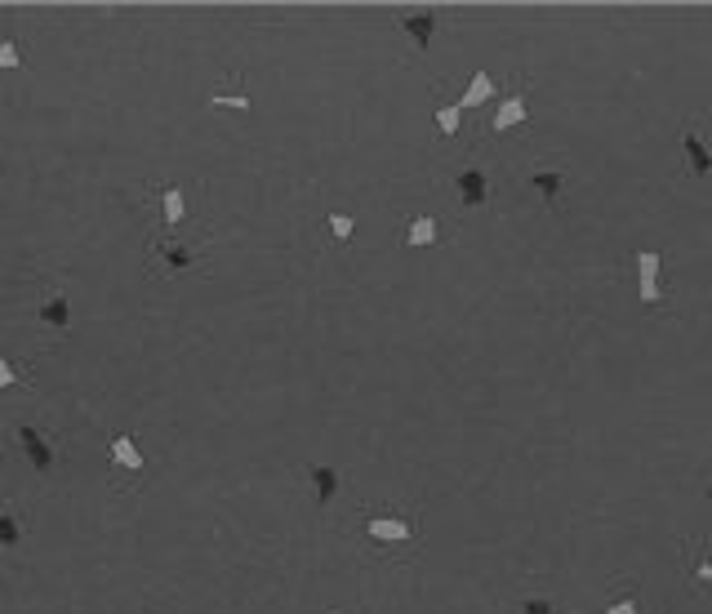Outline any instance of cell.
Here are the masks:
<instances>
[{"label": "cell", "mask_w": 712, "mask_h": 614, "mask_svg": "<svg viewBox=\"0 0 712 614\" xmlns=\"http://www.w3.org/2000/svg\"><path fill=\"white\" fill-rule=\"evenodd\" d=\"M682 156H686L690 174H699V178L712 174V151H708V143H704V134H699L695 121H686V129H682Z\"/></svg>", "instance_id": "6da1fadb"}, {"label": "cell", "mask_w": 712, "mask_h": 614, "mask_svg": "<svg viewBox=\"0 0 712 614\" xmlns=\"http://www.w3.org/2000/svg\"><path fill=\"white\" fill-rule=\"evenodd\" d=\"M156 254H161L165 276H178V272H187V267H196V263H201V249L187 246V241H174V237H165V241L156 246Z\"/></svg>", "instance_id": "7a4b0ae2"}, {"label": "cell", "mask_w": 712, "mask_h": 614, "mask_svg": "<svg viewBox=\"0 0 712 614\" xmlns=\"http://www.w3.org/2000/svg\"><path fill=\"white\" fill-rule=\"evenodd\" d=\"M365 534L374 543H410L419 530H414V521H401V516H374V521H365Z\"/></svg>", "instance_id": "3957f363"}, {"label": "cell", "mask_w": 712, "mask_h": 614, "mask_svg": "<svg viewBox=\"0 0 712 614\" xmlns=\"http://www.w3.org/2000/svg\"><path fill=\"white\" fill-rule=\"evenodd\" d=\"M659 267H664L659 249H641V254H637V281H641V298H646V303H659V298H664V294H659Z\"/></svg>", "instance_id": "277c9868"}, {"label": "cell", "mask_w": 712, "mask_h": 614, "mask_svg": "<svg viewBox=\"0 0 712 614\" xmlns=\"http://www.w3.org/2000/svg\"><path fill=\"white\" fill-rule=\"evenodd\" d=\"M18 445H22V454L31 459L36 472H54V445L36 428H18Z\"/></svg>", "instance_id": "5b68a950"}, {"label": "cell", "mask_w": 712, "mask_h": 614, "mask_svg": "<svg viewBox=\"0 0 712 614\" xmlns=\"http://www.w3.org/2000/svg\"><path fill=\"white\" fill-rule=\"evenodd\" d=\"M530 117V108H525V94H508L503 103H499V112H494V134H508V129H517V125H525Z\"/></svg>", "instance_id": "8992f818"}, {"label": "cell", "mask_w": 712, "mask_h": 614, "mask_svg": "<svg viewBox=\"0 0 712 614\" xmlns=\"http://www.w3.org/2000/svg\"><path fill=\"white\" fill-rule=\"evenodd\" d=\"M459 196H464V205L468 210H481L485 205V196H490V183H485V169H464L459 174Z\"/></svg>", "instance_id": "52a82bcc"}, {"label": "cell", "mask_w": 712, "mask_h": 614, "mask_svg": "<svg viewBox=\"0 0 712 614\" xmlns=\"http://www.w3.org/2000/svg\"><path fill=\"white\" fill-rule=\"evenodd\" d=\"M187 219V205H183V187L178 183H169L165 192H161V223L165 228H178Z\"/></svg>", "instance_id": "ba28073f"}, {"label": "cell", "mask_w": 712, "mask_h": 614, "mask_svg": "<svg viewBox=\"0 0 712 614\" xmlns=\"http://www.w3.org/2000/svg\"><path fill=\"white\" fill-rule=\"evenodd\" d=\"M401 27H405V36H410L419 49H428V45H432V36H437V18H432V13H410Z\"/></svg>", "instance_id": "9c48e42d"}, {"label": "cell", "mask_w": 712, "mask_h": 614, "mask_svg": "<svg viewBox=\"0 0 712 614\" xmlns=\"http://www.w3.org/2000/svg\"><path fill=\"white\" fill-rule=\"evenodd\" d=\"M308 481L317 486V503H330V498L339 494V472H334L330 463H317V468L308 472Z\"/></svg>", "instance_id": "30bf717a"}, {"label": "cell", "mask_w": 712, "mask_h": 614, "mask_svg": "<svg viewBox=\"0 0 712 614\" xmlns=\"http://www.w3.org/2000/svg\"><path fill=\"white\" fill-rule=\"evenodd\" d=\"M485 99H494V81H490V72H476L473 81H468V94H464L455 108H459V112H464V108H481Z\"/></svg>", "instance_id": "8fae6325"}, {"label": "cell", "mask_w": 712, "mask_h": 614, "mask_svg": "<svg viewBox=\"0 0 712 614\" xmlns=\"http://www.w3.org/2000/svg\"><path fill=\"white\" fill-rule=\"evenodd\" d=\"M530 187H534L543 201H557V196L566 192V174H561V169H539V174L530 178Z\"/></svg>", "instance_id": "7c38bea8"}, {"label": "cell", "mask_w": 712, "mask_h": 614, "mask_svg": "<svg viewBox=\"0 0 712 614\" xmlns=\"http://www.w3.org/2000/svg\"><path fill=\"white\" fill-rule=\"evenodd\" d=\"M112 463H117V468H129V472H143V450H138L129 437H117V441H112Z\"/></svg>", "instance_id": "4fadbf2b"}, {"label": "cell", "mask_w": 712, "mask_h": 614, "mask_svg": "<svg viewBox=\"0 0 712 614\" xmlns=\"http://www.w3.org/2000/svg\"><path fill=\"white\" fill-rule=\"evenodd\" d=\"M67 316H72V307H67V298H63V294H49V298L40 303V321H45V325L63 330V325H67Z\"/></svg>", "instance_id": "5bb4252c"}, {"label": "cell", "mask_w": 712, "mask_h": 614, "mask_svg": "<svg viewBox=\"0 0 712 614\" xmlns=\"http://www.w3.org/2000/svg\"><path fill=\"white\" fill-rule=\"evenodd\" d=\"M437 241V219H428V214H419L414 223H410V232H405V246H432Z\"/></svg>", "instance_id": "9a60e30c"}, {"label": "cell", "mask_w": 712, "mask_h": 614, "mask_svg": "<svg viewBox=\"0 0 712 614\" xmlns=\"http://www.w3.org/2000/svg\"><path fill=\"white\" fill-rule=\"evenodd\" d=\"M22 543V521L13 516V512H0V548H18Z\"/></svg>", "instance_id": "2e32d148"}, {"label": "cell", "mask_w": 712, "mask_h": 614, "mask_svg": "<svg viewBox=\"0 0 712 614\" xmlns=\"http://www.w3.org/2000/svg\"><path fill=\"white\" fill-rule=\"evenodd\" d=\"M210 108H240V112H245V108H249V94H245V90H214V94H210Z\"/></svg>", "instance_id": "e0dca14e"}, {"label": "cell", "mask_w": 712, "mask_h": 614, "mask_svg": "<svg viewBox=\"0 0 712 614\" xmlns=\"http://www.w3.org/2000/svg\"><path fill=\"white\" fill-rule=\"evenodd\" d=\"M4 67H22V45H18L13 36L0 40V72H4Z\"/></svg>", "instance_id": "ac0fdd59"}, {"label": "cell", "mask_w": 712, "mask_h": 614, "mask_svg": "<svg viewBox=\"0 0 712 614\" xmlns=\"http://www.w3.org/2000/svg\"><path fill=\"white\" fill-rule=\"evenodd\" d=\"M352 214H339V210H334V214H330V232H334V241H343V246H348V241H352Z\"/></svg>", "instance_id": "d6986e66"}, {"label": "cell", "mask_w": 712, "mask_h": 614, "mask_svg": "<svg viewBox=\"0 0 712 614\" xmlns=\"http://www.w3.org/2000/svg\"><path fill=\"white\" fill-rule=\"evenodd\" d=\"M459 117H464L459 108H437V129L441 134H459Z\"/></svg>", "instance_id": "ffe728a7"}, {"label": "cell", "mask_w": 712, "mask_h": 614, "mask_svg": "<svg viewBox=\"0 0 712 614\" xmlns=\"http://www.w3.org/2000/svg\"><path fill=\"white\" fill-rule=\"evenodd\" d=\"M695 584H704V588H712V561L695 548Z\"/></svg>", "instance_id": "44dd1931"}, {"label": "cell", "mask_w": 712, "mask_h": 614, "mask_svg": "<svg viewBox=\"0 0 712 614\" xmlns=\"http://www.w3.org/2000/svg\"><path fill=\"white\" fill-rule=\"evenodd\" d=\"M521 614H552V601H548V597H525V601H521Z\"/></svg>", "instance_id": "7402d4cb"}, {"label": "cell", "mask_w": 712, "mask_h": 614, "mask_svg": "<svg viewBox=\"0 0 712 614\" xmlns=\"http://www.w3.org/2000/svg\"><path fill=\"white\" fill-rule=\"evenodd\" d=\"M605 614H637V592H628V597H619L614 606H605Z\"/></svg>", "instance_id": "603a6c76"}, {"label": "cell", "mask_w": 712, "mask_h": 614, "mask_svg": "<svg viewBox=\"0 0 712 614\" xmlns=\"http://www.w3.org/2000/svg\"><path fill=\"white\" fill-rule=\"evenodd\" d=\"M13 383H18V369L0 357V392H4V387H13Z\"/></svg>", "instance_id": "cb8c5ba5"}, {"label": "cell", "mask_w": 712, "mask_h": 614, "mask_svg": "<svg viewBox=\"0 0 712 614\" xmlns=\"http://www.w3.org/2000/svg\"><path fill=\"white\" fill-rule=\"evenodd\" d=\"M708 498H712V486H708Z\"/></svg>", "instance_id": "d4e9b609"}]
</instances>
